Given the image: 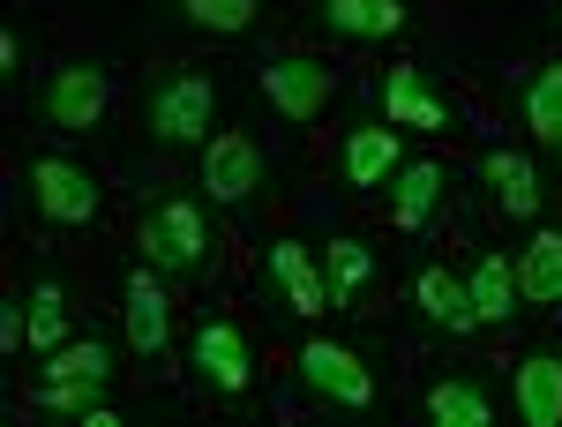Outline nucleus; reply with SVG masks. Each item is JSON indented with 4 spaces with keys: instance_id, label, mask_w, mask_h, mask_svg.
Masks as SVG:
<instances>
[{
    "instance_id": "obj_18",
    "label": "nucleus",
    "mask_w": 562,
    "mask_h": 427,
    "mask_svg": "<svg viewBox=\"0 0 562 427\" xmlns=\"http://www.w3.org/2000/svg\"><path fill=\"white\" fill-rule=\"evenodd\" d=\"M487 188H495L503 217H532L540 211V180H532V166H525L518 150H495V158H487Z\"/></svg>"
},
{
    "instance_id": "obj_16",
    "label": "nucleus",
    "mask_w": 562,
    "mask_h": 427,
    "mask_svg": "<svg viewBox=\"0 0 562 427\" xmlns=\"http://www.w3.org/2000/svg\"><path fill=\"white\" fill-rule=\"evenodd\" d=\"M390 172H397V128H352V143H346V180L375 195Z\"/></svg>"
},
{
    "instance_id": "obj_2",
    "label": "nucleus",
    "mask_w": 562,
    "mask_h": 427,
    "mask_svg": "<svg viewBox=\"0 0 562 427\" xmlns=\"http://www.w3.org/2000/svg\"><path fill=\"white\" fill-rule=\"evenodd\" d=\"M143 262H158V270H203V262H211L203 211H195V203H166V211L143 225Z\"/></svg>"
},
{
    "instance_id": "obj_15",
    "label": "nucleus",
    "mask_w": 562,
    "mask_h": 427,
    "mask_svg": "<svg viewBox=\"0 0 562 427\" xmlns=\"http://www.w3.org/2000/svg\"><path fill=\"white\" fill-rule=\"evenodd\" d=\"M465 285H473L480 323H510V315H518V270H510L503 256H480L473 270H465Z\"/></svg>"
},
{
    "instance_id": "obj_3",
    "label": "nucleus",
    "mask_w": 562,
    "mask_h": 427,
    "mask_svg": "<svg viewBox=\"0 0 562 427\" xmlns=\"http://www.w3.org/2000/svg\"><path fill=\"white\" fill-rule=\"evenodd\" d=\"M31 188H38V211L53 225H90L98 217V180L83 166H68V158H38L31 166Z\"/></svg>"
},
{
    "instance_id": "obj_9",
    "label": "nucleus",
    "mask_w": 562,
    "mask_h": 427,
    "mask_svg": "<svg viewBox=\"0 0 562 427\" xmlns=\"http://www.w3.org/2000/svg\"><path fill=\"white\" fill-rule=\"evenodd\" d=\"M315 15L338 38H397L405 31V0H315Z\"/></svg>"
},
{
    "instance_id": "obj_20",
    "label": "nucleus",
    "mask_w": 562,
    "mask_h": 427,
    "mask_svg": "<svg viewBox=\"0 0 562 427\" xmlns=\"http://www.w3.org/2000/svg\"><path fill=\"white\" fill-rule=\"evenodd\" d=\"M105 375H113V352H105L98 338L53 345V360H45V383H90V390H105Z\"/></svg>"
},
{
    "instance_id": "obj_24",
    "label": "nucleus",
    "mask_w": 562,
    "mask_h": 427,
    "mask_svg": "<svg viewBox=\"0 0 562 427\" xmlns=\"http://www.w3.org/2000/svg\"><path fill=\"white\" fill-rule=\"evenodd\" d=\"M256 8L262 0H180V15H188L195 31H248Z\"/></svg>"
},
{
    "instance_id": "obj_5",
    "label": "nucleus",
    "mask_w": 562,
    "mask_h": 427,
    "mask_svg": "<svg viewBox=\"0 0 562 427\" xmlns=\"http://www.w3.org/2000/svg\"><path fill=\"white\" fill-rule=\"evenodd\" d=\"M301 375H307V390L330 397V405H368V397H375L368 368H360V352H346V345H307Z\"/></svg>"
},
{
    "instance_id": "obj_11",
    "label": "nucleus",
    "mask_w": 562,
    "mask_h": 427,
    "mask_svg": "<svg viewBox=\"0 0 562 427\" xmlns=\"http://www.w3.org/2000/svg\"><path fill=\"white\" fill-rule=\"evenodd\" d=\"M383 121H390V128H450V105H442V98H428L420 68H390Z\"/></svg>"
},
{
    "instance_id": "obj_6",
    "label": "nucleus",
    "mask_w": 562,
    "mask_h": 427,
    "mask_svg": "<svg viewBox=\"0 0 562 427\" xmlns=\"http://www.w3.org/2000/svg\"><path fill=\"white\" fill-rule=\"evenodd\" d=\"M262 90H270V105H278L285 121H315L323 98H330V68H323V60H270V68H262Z\"/></svg>"
},
{
    "instance_id": "obj_4",
    "label": "nucleus",
    "mask_w": 562,
    "mask_h": 427,
    "mask_svg": "<svg viewBox=\"0 0 562 427\" xmlns=\"http://www.w3.org/2000/svg\"><path fill=\"white\" fill-rule=\"evenodd\" d=\"M105 98H113V83L98 76V68H60L53 83H45V121L68 135H83L98 113H105Z\"/></svg>"
},
{
    "instance_id": "obj_22",
    "label": "nucleus",
    "mask_w": 562,
    "mask_h": 427,
    "mask_svg": "<svg viewBox=\"0 0 562 427\" xmlns=\"http://www.w3.org/2000/svg\"><path fill=\"white\" fill-rule=\"evenodd\" d=\"M525 128L540 143H562V68H540L525 90Z\"/></svg>"
},
{
    "instance_id": "obj_13",
    "label": "nucleus",
    "mask_w": 562,
    "mask_h": 427,
    "mask_svg": "<svg viewBox=\"0 0 562 427\" xmlns=\"http://www.w3.org/2000/svg\"><path fill=\"white\" fill-rule=\"evenodd\" d=\"M435 195H442V166L428 158H413V166L390 172V225H405V233H420L435 211Z\"/></svg>"
},
{
    "instance_id": "obj_17",
    "label": "nucleus",
    "mask_w": 562,
    "mask_h": 427,
    "mask_svg": "<svg viewBox=\"0 0 562 427\" xmlns=\"http://www.w3.org/2000/svg\"><path fill=\"white\" fill-rule=\"evenodd\" d=\"M518 293L525 300H562V233H532V240H525Z\"/></svg>"
},
{
    "instance_id": "obj_27",
    "label": "nucleus",
    "mask_w": 562,
    "mask_h": 427,
    "mask_svg": "<svg viewBox=\"0 0 562 427\" xmlns=\"http://www.w3.org/2000/svg\"><path fill=\"white\" fill-rule=\"evenodd\" d=\"M0 345H8V352L23 345V307H8V315H0Z\"/></svg>"
},
{
    "instance_id": "obj_12",
    "label": "nucleus",
    "mask_w": 562,
    "mask_h": 427,
    "mask_svg": "<svg viewBox=\"0 0 562 427\" xmlns=\"http://www.w3.org/2000/svg\"><path fill=\"white\" fill-rule=\"evenodd\" d=\"M413 300L428 307L442 330H473V323H480V315H473V285H465L458 270H442V262H428V270L413 278Z\"/></svg>"
},
{
    "instance_id": "obj_23",
    "label": "nucleus",
    "mask_w": 562,
    "mask_h": 427,
    "mask_svg": "<svg viewBox=\"0 0 562 427\" xmlns=\"http://www.w3.org/2000/svg\"><path fill=\"white\" fill-rule=\"evenodd\" d=\"M38 405L45 413H83V427H113V405L90 383H38Z\"/></svg>"
},
{
    "instance_id": "obj_1",
    "label": "nucleus",
    "mask_w": 562,
    "mask_h": 427,
    "mask_svg": "<svg viewBox=\"0 0 562 427\" xmlns=\"http://www.w3.org/2000/svg\"><path fill=\"white\" fill-rule=\"evenodd\" d=\"M211 105H217L211 76H166V83L150 90L143 121H150V135H158V143H203V128H211Z\"/></svg>"
},
{
    "instance_id": "obj_8",
    "label": "nucleus",
    "mask_w": 562,
    "mask_h": 427,
    "mask_svg": "<svg viewBox=\"0 0 562 427\" xmlns=\"http://www.w3.org/2000/svg\"><path fill=\"white\" fill-rule=\"evenodd\" d=\"M128 345L135 352H166V338H173V300H166V285L150 278V270H135L128 278Z\"/></svg>"
},
{
    "instance_id": "obj_19",
    "label": "nucleus",
    "mask_w": 562,
    "mask_h": 427,
    "mask_svg": "<svg viewBox=\"0 0 562 427\" xmlns=\"http://www.w3.org/2000/svg\"><path fill=\"white\" fill-rule=\"evenodd\" d=\"M270 270H278V285L293 293L301 315H323V278H315V256H307L301 240H278V248H270Z\"/></svg>"
},
{
    "instance_id": "obj_25",
    "label": "nucleus",
    "mask_w": 562,
    "mask_h": 427,
    "mask_svg": "<svg viewBox=\"0 0 562 427\" xmlns=\"http://www.w3.org/2000/svg\"><path fill=\"white\" fill-rule=\"evenodd\" d=\"M31 345H68V315H60V285L31 293Z\"/></svg>"
},
{
    "instance_id": "obj_7",
    "label": "nucleus",
    "mask_w": 562,
    "mask_h": 427,
    "mask_svg": "<svg viewBox=\"0 0 562 427\" xmlns=\"http://www.w3.org/2000/svg\"><path fill=\"white\" fill-rule=\"evenodd\" d=\"M262 180V158L248 135H211V150H203V188H211L217 203H240V195H256Z\"/></svg>"
},
{
    "instance_id": "obj_21",
    "label": "nucleus",
    "mask_w": 562,
    "mask_h": 427,
    "mask_svg": "<svg viewBox=\"0 0 562 427\" xmlns=\"http://www.w3.org/2000/svg\"><path fill=\"white\" fill-rule=\"evenodd\" d=\"M428 420H442V427H487L495 413H487V397H480L465 375H450V383L428 390Z\"/></svg>"
},
{
    "instance_id": "obj_10",
    "label": "nucleus",
    "mask_w": 562,
    "mask_h": 427,
    "mask_svg": "<svg viewBox=\"0 0 562 427\" xmlns=\"http://www.w3.org/2000/svg\"><path fill=\"white\" fill-rule=\"evenodd\" d=\"M195 368H203L217 390H248V375H256V368H248V338H240L233 323H203V330H195Z\"/></svg>"
},
{
    "instance_id": "obj_28",
    "label": "nucleus",
    "mask_w": 562,
    "mask_h": 427,
    "mask_svg": "<svg viewBox=\"0 0 562 427\" xmlns=\"http://www.w3.org/2000/svg\"><path fill=\"white\" fill-rule=\"evenodd\" d=\"M555 150H562V143H555Z\"/></svg>"
},
{
    "instance_id": "obj_14",
    "label": "nucleus",
    "mask_w": 562,
    "mask_h": 427,
    "mask_svg": "<svg viewBox=\"0 0 562 427\" xmlns=\"http://www.w3.org/2000/svg\"><path fill=\"white\" fill-rule=\"evenodd\" d=\"M518 413L532 427H562V360L532 352V360L518 368Z\"/></svg>"
},
{
    "instance_id": "obj_26",
    "label": "nucleus",
    "mask_w": 562,
    "mask_h": 427,
    "mask_svg": "<svg viewBox=\"0 0 562 427\" xmlns=\"http://www.w3.org/2000/svg\"><path fill=\"white\" fill-rule=\"evenodd\" d=\"M368 270H375V262H368V248H360V240H330V293H338V300H346Z\"/></svg>"
}]
</instances>
